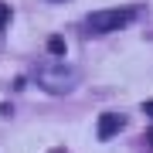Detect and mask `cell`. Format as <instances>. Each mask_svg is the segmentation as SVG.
Returning <instances> with one entry per match:
<instances>
[{
  "label": "cell",
  "instance_id": "4",
  "mask_svg": "<svg viewBox=\"0 0 153 153\" xmlns=\"http://www.w3.org/2000/svg\"><path fill=\"white\" fill-rule=\"evenodd\" d=\"M48 51H51V55H65V51H68V44H65V38H58V34H51V38H48Z\"/></svg>",
  "mask_w": 153,
  "mask_h": 153
},
{
  "label": "cell",
  "instance_id": "9",
  "mask_svg": "<svg viewBox=\"0 0 153 153\" xmlns=\"http://www.w3.org/2000/svg\"><path fill=\"white\" fill-rule=\"evenodd\" d=\"M51 153H68V150H51Z\"/></svg>",
  "mask_w": 153,
  "mask_h": 153
},
{
  "label": "cell",
  "instance_id": "6",
  "mask_svg": "<svg viewBox=\"0 0 153 153\" xmlns=\"http://www.w3.org/2000/svg\"><path fill=\"white\" fill-rule=\"evenodd\" d=\"M143 112H146L150 119H153V99H150V102H143Z\"/></svg>",
  "mask_w": 153,
  "mask_h": 153
},
{
  "label": "cell",
  "instance_id": "2",
  "mask_svg": "<svg viewBox=\"0 0 153 153\" xmlns=\"http://www.w3.org/2000/svg\"><path fill=\"white\" fill-rule=\"evenodd\" d=\"M136 17V10H129V7H112V10H95V14H88V21H85V27L88 34H112V31H119L126 27V24Z\"/></svg>",
  "mask_w": 153,
  "mask_h": 153
},
{
  "label": "cell",
  "instance_id": "3",
  "mask_svg": "<svg viewBox=\"0 0 153 153\" xmlns=\"http://www.w3.org/2000/svg\"><path fill=\"white\" fill-rule=\"evenodd\" d=\"M123 126H126V119L119 112H102V116H99V140H112Z\"/></svg>",
  "mask_w": 153,
  "mask_h": 153
},
{
  "label": "cell",
  "instance_id": "8",
  "mask_svg": "<svg viewBox=\"0 0 153 153\" xmlns=\"http://www.w3.org/2000/svg\"><path fill=\"white\" fill-rule=\"evenodd\" d=\"M0 48H4V27H0Z\"/></svg>",
  "mask_w": 153,
  "mask_h": 153
},
{
  "label": "cell",
  "instance_id": "5",
  "mask_svg": "<svg viewBox=\"0 0 153 153\" xmlns=\"http://www.w3.org/2000/svg\"><path fill=\"white\" fill-rule=\"evenodd\" d=\"M7 21H10V7H4V4H0V27H4Z\"/></svg>",
  "mask_w": 153,
  "mask_h": 153
},
{
  "label": "cell",
  "instance_id": "1",
  "mask_svg": "<svg viewBox=\"0 0 153 153\" xmlns=\"http://www.w3.org/2000/svg\"><path fill=\"white\" fill-rule=\"evenodd\" d=\"M82 82V71L68 68V65H51V68H38V85L51 95H65Z\"/></svg>",
  "mask_w": 153,
  "mask_h": 153
},
{
  "label": "cell",
  "instance_id": "7",
  "mask_svg": "<svg viewBox=\"0 0 153 153\" xmlns=\"http://www.w3.org/2000/svg\"><path fill=\"white\" fill-rule=\"evenodd\" d=\"M146 143H153V129H150V133H146Z\"/></svg>",
  "mask_w": 153,
  "mask_h": 153
}]
</instances>
